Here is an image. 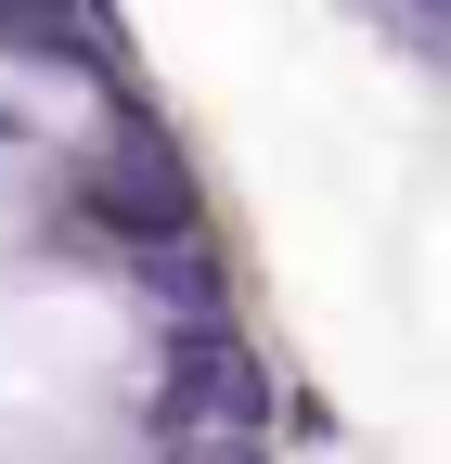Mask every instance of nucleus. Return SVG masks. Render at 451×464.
<instances>
[{
	"mask_svg": "<svg viewBox=\"0 0 451 464\" xmlns=\"http://www.w3.org/2000/svg\"><path fill=\"white\" fill-rule=\"evenodd\" d=\"M271 413V374H258V348L233 323H168V439H258Z\"/></svg>",
	"mask_w": 451,
	"mask_h": 464,
	"instance_id": "obj_1",
	"label": "nucleus"
},
{
	"mask_svg": "<svg viewBox=\"0 0 451 464\" xmlns=\"http://www.w3.org/2000/svg\"><path fill=\"white\" fill-rule=\"evenodd\" d=\"M78 207L103 219V232H130V246H181L194 232V181H181V155H168L155 130H130L117 155L78 181Z\"/></svg>",
	"mask_w": 451,
	"mask_h": 464,
	"instance_id": "obj_2",
	"label": "nucleus"
},
{
	"mask_svg": "<svg viewBox=\"0 0 451 464\" xmlns=\"http://www.w3.org/2000/svg\"><path fill=\"white\" fill-rule=\"evenodd\" d=\"M155 297H168V323H233V297H219V258L194 246V232H181V246H155Z\"/></svg>",
	"mask_w": 451,
	"mask_h": 464,
	"instance_id": "obj_3",
	"label": "nucleus"
},
{
	"mask_svg": "<svg viewBox=\"0 0 451 464\" xmlns=\"http://www.w3.org/2000/svg\"><path fill=\"white\" fill-rule=\"evenodd\" d=\"M0 39H52V52H78V65H103V14L91 0H0Z\"/></svg>",
	"mask_w": 451,
	"mask_h": 464,
	"instance_id": "obj_4",
	"label": "nucleus"
},
{
	"mask_svg": "<svg viewBox=\"0 0 451 464\" xmlns=\"http://www.w3.org/2000/svg\"><path fill=\"white\" fill-rule=\"evenodd\" d=\"M155 464H271V451H258V439H194V426H181Z\"/></svg>",
	"mask_w": 451,
	"mask_h": 464,
	"instance_id": "obj_5",
	"label": "nucleus"
}]
</instances>
